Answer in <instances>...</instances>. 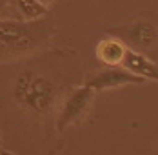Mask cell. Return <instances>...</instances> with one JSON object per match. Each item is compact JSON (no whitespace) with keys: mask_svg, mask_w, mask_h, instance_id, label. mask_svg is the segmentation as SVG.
<instances>
[{"mask_svg":"<svg viewBox=\"0 0 158 155\" xmlns=\"http://www.w3.org/2000/svg\"><path fill=\"white\" fill-rule=\"evenodd\" d=\"M56 33L58 26L49 15L36 20H0V62L31 55Z\"/></svg>","mask_w":158,"mask_h":155,"instance_id":"cell-1","label":"cell"},{"mask_svg":"<svg viewBox=\"0 0 158 155\" xmlns=\"http://www.w3.org/2000/svg\"><path fill=\"white\" fill-rule=\"evenodd\" d=\"M13 99L22 106L36 115H48L56 108L60 99V88L48 75L26 69L15 78Z\"/></svg>","mask_w":158,"mask_h":155,"instance_id":"cell-2","label":"cell"},{"mask_svg":"<svg viewBox=\"0 0 158 155\" xmlns=\"http://www.w3.org/2000/svg\"><path fill=\"white\" fill-rule=\"evenodd\" d=\"M93 97H95V91L87 86L71 88L60 100L58 117H56V130L65 131V128L84 121L91 109Z\"/></svg>","mask_w":158,"mask_h":155,"instance_id":"cell-3","label":"cell"},{"mask_svg":"<svg viewBox=\"0 0 158 155\" xmlns=\"http://www.w3.org/2000/svg\"><path fill=\"white\" fill-rule=\"evenodd\" d=\"M109 33L113 37L120 38L124 44L129 42L133 46L129 49H149L156 46L158 42V29L147 20H138L122 28H113Z\"/></svg>","mask_w":158,"mask_h":155,"instance_id":"cell-4","label":"cell"},{"mask_svg":"<svg viewBox=\"0 0 158 155\" xmlns=\"http://www.w3.org/2000/svg\"><path fill=\"white\" fill-rule=\"evenodd\" d=\"M143 82H145V78L138 77V75L127 71L124 68L114 66V68H107L104 71H98L93 77H89L84 86L91 88L95 93H100V91H107V90L126 86V84H143Z\"/></svg>","mask_w":158,"mask_h":155,"instance_id":"cell-5","label":"cell"},{"mask_svg":"<svg viewBox=\"0 0 158 155\" xmlns=\"http://www.w3.org/2000/svg\"><path fill=\"white\" fill-rule=\"evenodd\" d=\"M122 68L145 80L158 82V66L153 60H149L145 55L138 53L136 49H129V47L126 49L124 59H122Z\"/></svg>","mask_w":158,"mask_h":155,"instance_id":"cell-6","label":"cell"},{"mask_svg":"<svg viewBox=\"0 0 158 155\" xmlns=\"http://www.w3.org/2000/svg\"><path fill=\"white\" fill-rule=\"evenodd\" d=\"M126 44L116 38V37H106L104 40L98 42L96 46V59L100 62H104L106 66L114 68V66H120L122 59H124V53H126Z\"/></svg>","mask_w":158,"mask_h":155,"instance_id":"cell-7","label":"cell"},{"mask_svg":"<svg viewBox=\"0 0 158 155\" xmlns=\"http://www.w3.org/2000/svg\"><path fill=\"white\" fill-rule=\"evenodd\" d=\"M16 7L22 15V20H36V18H44L51 15L49 7L42 6L38 0H15Z\"/></svg>","mask_w":158,"mask_h":155,"instance_id":"cell-8","label":"cell"},{"mask_svg":"<svg viewBox=\"0 0 158 155\" xmlns=\"http://www.w3.org/2000/svg\"><path fill=\"white\" fill-rule=\"evenodd\" d=\"M38 2H40L42 6H46V7H51V6H53L56 0H38Z\"/></svg>","mask_w":158,"mask_h":155,"instance_id":"cell-9","label":"cell"},{"mask_svg":"<svg viewBox=\"0 0 158 155\" xmlns=\"http://www.w3.org/2000/svg\"><path fill=\"white\" fill-rule=\"evenodd\" d=\"M7 4H9V0H0V13H4V9L7 7Z\"/></svg>","mask_w":158,"mask_h":155,"instance_id":"cell-10","label":"cell"},{"mask_svg":"<svg viewBox=\"0 0 158 155\" xmlns=\"http://www.w3.org/2000/svg\"><path fill=\"white\" fill-rule=\"evenodd\" d=\"M0 155H16V153L9 152V150H2V152H0Z\"/></svg>","mask_w":158,"mask_h":155,"instance_id":"cell-11","label":"cell"},{"mask_svg":"<svg viewBox=\"0 0 158 155\" xmlns=\"http://www.w3.org/2000/svg\"><path fill=\"white\" fill-rule=\"evenodd\" d=\"M0 144H2V137H0Z\"/></svg>","mask_w":158,"mask_h":155,"instance_id":"cell-12","label":"cell"}]
</instances>
